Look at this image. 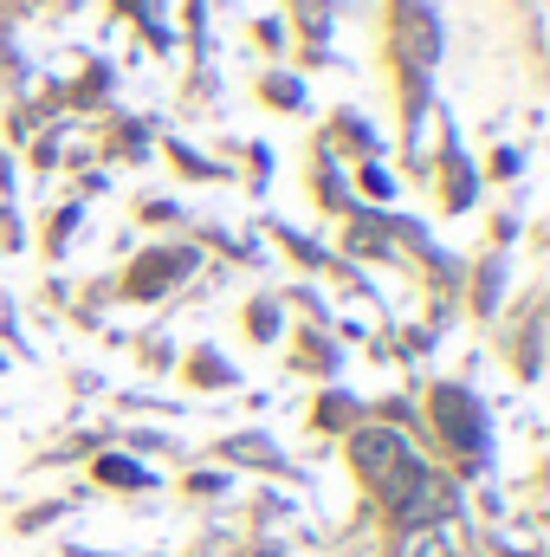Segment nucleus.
I'll list each match as a JSON object with an SVG mask.
<instances>
[{
  "mask_svg": "<svg viewBox=\"0 0 550 557\" xmlns=\"http://www.w3.org/2000/svg\"><path fill=\"white\" fill-rule=\"evenodd\" d=\"M402 454H409V447H402V434H396V428H363V434H357V467H363L370 480H383Z\"/></svg>",
  "mask_w": 550,
  "mask_h": 557,
  "instance_id": "f257e3e1",
  "label": "nucleus"
},
{
  "mask_svg": "<svg viewBox=\"0 0 550 557\" xmlns=\"http://www.w3.org/2000/svg\"><path fill=\"white\" fill-rule=\"evenodd\" d=\"M434 409H440V428H447L460 447H479V421H473V403H466L460 389H440V396H434Z\"/></svg>",
  "mask_w": 550,
  "mask_h": 557,
  "instance_id": "f03ea898",
  "label": "nucleus"
},
{
  "mask_svg": "<svg viewBox=\"0 0 550 557\" xmlns=\"http://www.w3.org/2000/svg\"><path fill=\"white\" fill-rule=\"evenodd\" d=\"M402 33H409V59L414 65H427V59H434V52H440V33H434V13H427V7H402Z\"/></svg>",
  "mask_w": 550,
  "mask_h": 557,
  "instance_id": "7ed1b4c3",
  "label": "nucleus"
},
{
  "mask_svg": "<svg viewBox=\"0 0 550 557\" xmlns=\"http://www.w3.org/2000/svg\"><path fill=\"white\" fill-rule=\"evenodd\" d=\"M402 557H453V552H447V539H440V532H409Z\"/></svg>",
  "mask_w": 550,
  "mask_h": 557,
  "instance_id": "20e7f679",
  "label": "nucleus"
},
{
  "mask_svg": "<svg viewBox=\"0 0 550 557\" xmlns=\"http://www.w3.org/2000/svg\"><path fill=\"white\" fill-rule=\"evenodd\" d=\"M104 480H117V486H130V480H137V486H142V467H130V460H104Z\"/></svg>",
  "mask_w": 550,
  "mask_h": 557,
  "instance_id": "39448f33",
  "label": "nucleus"
}]
</instances>
